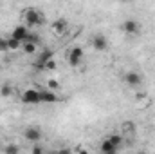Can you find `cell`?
<instances>
[{
	"label": "cell",
	"instance_id": "13",
	"mask_svg": "<svg viewBox=\"0 0 155 154\" xmlns=\"http://www.w3.org/2000/svg\"><path fill=\"white\" fill-rule=\"evenodd\" d=\"M22 49L25 54H35L36 49H38V44H33V42H24L22 44Z\"/></svg>",
	"mask_w": 155,
	"mask_h": 154
},
{
	"label": "cell",
	"instance_id": "12",
	"mask_svg": "<svg viewBox=\"0 0 155 154\" xmlns=\"http://www.w3.org/2000/svg\"><path fill=\"white\" fill-rule=\"evenodd\" d=\"M101 154H117V149L110 143V140H103L101 142Z\"/></svg>",
	"mask_w": 155,
	"mask_h": 154
},
{
	"label": "cell",
	"instance_id": "24",
	"mask_svg": "<svg viewBox=\"0 0 155 154\" xmlns=\"http://www.w3.org/2000/svg\"><path fill=\"white\" fill-rule=\"evenodd\" d=\"M137 154H146V152H137Z\"/></svg>",
	"mask_w": 155,
	"mask_h": 154
},
{
	"label": "cell",
	"instance_id": "17",
	"mask_svg": "<svg viewBox=\"0 0 155 154\" xmlns=\"http://www.w3.org/2000/svg\"><path fill=\"white\" fill-rule=\"evenodd\" d=\"M13 94V87L9 85V83H4L2 87H0V96H4V98H9Z\"/></svg>",
	"mask_w": 155,
	"mask_h": 154
},
{
	"label": "cell",
	"instance_id": "10",
	"mask_svg": "<svg viewBox=\"0 0 155 154\" xmlns=\"http://www.w3.org/2000/svg\"><path fill=\"white\" fill-rule=\"evenodd\" d=\"M52 56H54V53H52L51 49H45V51H43V53L38 56V60H36V67H38V69H43V65H45L47 62L54 60Z\"/></svg>",
	"mask_w": 155,
	"mask_h": 154
},
{
	"label": "cell",
	"instance_id": "9",
	"mask_svg": "<svg viewBox=\"0 0 155 154\" xmlns=\"http://www.w3.org/2000/svg\"><path fill=\"white\" fill-rule=\"evenodd\" d=\"M40 102H41V103H56V102H58V96L54 94V91L41 89V91H40Z\"/></svg>",
	"mask_w": 155,
	"mask_h": 154
},
{
	"label": "cell",
	"instance_id": "19",
	"mask_svg": "<svg viewBox=\"0 0 155 154\" xmlns=\"http://www.w3.org/2000/svg\"><path fill=\"white\" fill-rule=\"evenodd\" d=\"M43 69H45V71H54V69H56V62H54V60L47 62V64L43 65Z\"/></svg>",
	"mask_w": 155,
	"mask_h": 154
},
{
	"label": "cell",
	"instance_id": "3",
	"mask_svg": "<svg viewBox=\"0 0 155 154\" xmlns=\"http://www.w3.org/2000/svg\"><path fill=\"white\" fill-rule=\"evenodd\" d=\"M67 60H69V64L72 65V67H78L79 65V62L83 60V49L81 47H72L71 51H69V54H67Z\"/></svg>",
	"mask_w": 155,
	"mask_h": 154
},
{
	"label": "cell",
	"instance_id": "2",
	"mask_svg": "<svg viewBox=\"0 0 155 154\" xmlns=\"http://www.w3.org/2000/svg\"><path fill=\"white\" fill-rule=\"evenodd\" d=\"M22 102L25 105H38L40 102V89H25L22 93Z\"/></svg>",
	"mask_w": 155,
	"mask_h": 154
},
{
	"label": "cell",
	"instance_id": "5",
	"mask_svg": "<svg viewBox=\"0 0 155 154\" xmlns=\"http://www.w3.org/2000/svg\"><path fill=\"white\" fill-rule=\"evenodd\" d=\"M24 136H25L27 142H31V143L36 145L40 140H41V131H40L38 127H27V129L24 131Z\"/></svg>",
	"mask_w": 155,
	"mask_h": 154
},
{
	"label": "cell",
	"instance_id": "8",
	"mask_svg": "<svg viewBox=\"0 0 155 154\" xmlns=\"http://www.w3.org/2000/svg\"><path fill=\"white\" fill-rule=\"evenodd\" d=\"M92 47L96 51H107L108 49V38L105 35H96L92 38Z\"/></svg>",
	"mask_w": 155,
	"mask_h": 154
},
{
	"label": "cell",
	"instance_id": "7",
	"mask_svg": "<svg viewBox=\"0 0 155 154\" xmlns=\"http://www.w3.org/2000/svg\"><path fill=\"white\" fill-rule=\"evenodd\" d=\"M124 82H126L130 87H139V85L143 83V76H141V73H137V71H128V73L124 75Z\"/></svg>",
	"mask_w": 155,
	"mask_h": 154
},
{
	"label": "cell",
	"instance_id": "21",
	"mask_svg": "<svg viewBox=\"0 0 155 154\" xmlns=\"http://www.w3.org/2000/svg\"><path fill=\"white\" fill-rule=\"evenodd\" d=\"M31 152H33V154H43V149L36 143V145H33V151H31Z\"/></svg>",
	"mask_w": 155,
	"mask_h": 154
},
{
	"label": "cell",
	"instance_id": "14",
	"mask_svg": "<svg viewBox=\"0 0 155 154\" xmlns=\"http://www.w3.org/2000/svg\"><path fill=\"white\" fill-rule=\"evenodd\" d=\"M22 47V42H18V40H15V38H7V51H18Z\"/></svg>",
	"mask_w": 155,
	"mask_h": 154
},
{
	"label": "cell",
	"instance_id": "1",
	"mask_svg": "<svg viewBox=\"0 0 155 154\" xmlns=\"http://www.w3.org/2000/svg\"><path fill=\"white\" fill-rule=\"evenodd\" d=\"M24 16H25L27 27H38V26H41V24H43V13H41L40 9L29 7V9H25Z\"/></svg>",
	"mask_w": 155,
	"mask_h": 154
},
{
	"label": "cell",
	"instance_id": "6",
	"mask_svg": "<svg viewBox=\"0 0 155 154\" xmlns=\"http://www.w3.org/2000/svg\"><path fill=\"white\" fill-rule=\"evenodd\" d=\"M27 37H29V27L27 26H16L15 29H13V33H11V38L18 40V42H25L27 40Z\"/></svg>",
	"mask_w": 155,
	"mask_h": 154
},
{
	"label": "cell",
	"instance_id": "16",
	"mask_svg": "<svg viewBox=\"0 0 155 154\" xmlns=\"http://www.w3.org/2000/svg\"><path fill=\"white\" fill-rule=\"evenodd\" d=\"M4 154H20V147L16 143H7L4 147Z\"/></svg>",
	"mask_w": 155,
	"mask_h": 154
},
{
	"label": "cell",
	"instance_id": "4",
	"mask_svg": "<svg viewBox=\"0 0 155 154\" xmlns=\"http://www.w3.org/2000/svg\"><path fill=\"white\" fill-rule=\"evenodd\" d=\"M121 29H123L126 35H137V33H139V29H141V26H139V22H137V20L128 18V20H124V22H123Z\"/></svg>",
	"mask_w": 155,
	"mask_h": 154
},
{
	"label": "cell",
	"instance_id": "22",
	"mask_svg": "<svg viewBox=\"0 0 155 154\" xmlns=\"http://www.w3.org/2000/svg\"><path fill=\"white\" fill-rule=\"evenodd\" d=\"M58 154H72L69 149H61V151H58Z\"/></svg>",
	"mask_w": 155,
	"mask_h": 154
},
{
	"label": "cell",
	"instance_id": "23",
	"mask_svg": "<svg viewBox=\"0 0 155 154\" xmlns=\"http://www.w3.org/2000/svg\"><path fill=\"white\" fill-rule=\"evenodd\" d=\"M78 154H88V152H87V151H79Z\"/></svg>",
	"mask_w": 155,
	"mask_h": 154
},
{
	"label": "cell",
	"instance_id": "20",
	"mask_svg": "<svg viewBox=\"0 0 155 154\" xmlns=\"http://www.w3.org/2000/svg\"><path fill=\"white\" fill-rule=\"evenodd\" d=\"M0 51H7V38L0 37Z\"/></svg>",
	"mask_w": 155,
	"mask_h": 154
},
{
	"label": "cell",
	"instance_id": "18",
	"mask_svg": "<svg viewBox=\"0 0 155 154\" xmlns=\"http://www.w3.org/2000/svg\"><path fill=\"white\" fill-rule=\"evenodd\" d=\"M47 87H49V91H54V89L60 87V83H58V80H49L47 82Z\"/></svg>",
	"mask_w": 155,
	"mask_h": 154
},
{
	"label": "cell",
	"instance_id": "11",
	"mask_svg": "<svg viewBox=\"0 0 155 154\" xmlns=\"http://www.w3.org/2000/svg\"><path fill=\"white\" fill-rule=\"evenodd\" d=\"M52 31H54L56 35H65V33H67V22H65L63 18H58V20L52 24Z\"/></svg>",
	"mask_w": 155,
	"mask_h": 154
},
{
	"label": "cell",
	"instance_id": "15",
	"mask_svg": "<svg viewBox=\"0 0 155 154\" xmlns=\"http://www.w3.org/2000/svg\"><path fill=\"white\" fill-rule=\"evenodd\" d=\"M108 140H110V143L116 147L117 151H119V147L123 145V136H121V134H112V136H108Z\"/></svg>",
	"mask_w": 155,
	"mask_h": 154
}]
</instances>
